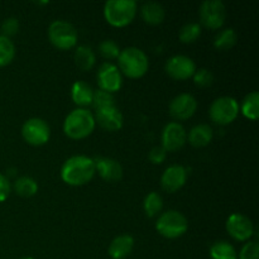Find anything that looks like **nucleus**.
I'll return each instance as SVG.
<instances>
[{"label":"nucleus","mask_w":259,"mask_h":259,"mask_svg":"<svg viewBox=\"0 0 259 259\" xmlns=\"http://www.w3.org/2000/svg\"><path fill=\"white\" fill-rule=\"evenodd\" d=\"M95 174L96 167L94 158L83 154L70 157L61 167V179L71 186H82L88 184Z\"/></svg>","instance_id":"1"},{"label":"nucleus","mask_w":259,"mask_h":259,"mask_svg":"<svg viewBox=\"0 0 259 259\" xmlns=\"http://www.w3.org/2000/svg\"><path fill=\"white\" fill-rule=\"evenodd\" d=\"M95 125V116L89 109L76 108L65 118L63 132L72 139H82L93 133Z\"/></svg>","instance_id":"2"},{"label":"nucleus","mask_w":259,"mask_h":259,"mask_svg":"<svg viewBox=\"0 0 259 259\" xmlns=\"http://www.w3.org/2000/svg\"><path fill=\"white\" fill-rule=\"evenodd\" d=\"M196 70L195 61L186 55L172 56L166 61V65H164V71L167 75L176 80H186L194 76Z\"/></svg>","instance_id":"11"},{"label":"nucleus","mask_w":259,"mask_h":259,"mask_svg":"<svg viewBox=\"0 0 259 259\" xmlns=\"http://www.w3.org/2000/svg\"><path fill=\"white\" fill-rule=\"evenodd\" d=\"M94 89L82 80L75 81L71 88V98L78 106H88L93 103Z\"/></svg>","instance_id":"20"},{"label":"nucleus","mask_w":259,"mask_h":259,"mask_svg":"<svg viewBox=\"0 0 259 259\" xmlns=\"http://www.w3.org/2000/svg\"><path fill=\"white\" fill-rule=\"evenodd\" d=\"M10 191H12V185L7 176L0 174V202L5 201L9 197Z\"/></svg>","instance_id":"36"},{"label":"nucleus","mask_w":259,"mask_h":259,"mask_svg":"<svg viewBox=\"0 0 259 259\" xmlns=\"http://www.w3.org/2000/svg\"><path fill=\"white\" fill-rule=\"evenodd\" d=\"M162 207H163V200L158 192L152 191L148 195H146L143 201V209L147 217H157L162 211Z\"/></svg>","instance_id":"27"},{"label":"nucleus","mask_w":259,"mask_h":259,"mask_svg":"<svg viewBox=\"0 0 259 259\" xmlns=\"http://www.w3.org/2000/svg\"><path fill=\"white\" fill-rule=\"evenodd\" d=\"M225 227H227V232L229 233L230 237L239 242L249 240L254 233L252 220L242 212H233L232 215H229L227 223H225Z\"/></svg>","instance_id":"12"},{"label":"nucleus","mask_w":259,"mask_h":259,"mask_svg":"<svg viewBox=\"0 0 259 259\" xmlns=\"http://www.w3.org/2000/svg\"><path fill=\"white\" fill-rule=\"evenodd\" d=\"M162 147L167 152H174L184 147L187 141V132L179 121H169L164 125L161 134Z\"/></svg>","instance_id":"13"},{"label":"nucleus","mask_w":259,"mask_h":259,"mask_svg":"<svg viewBox=\"0 0 259 259\" xmlns=\"http://www.w3.org/2000/svg\"><path fill=\"white\" fill-rule=\"evenodd\" d=\"M75 62L78 68L82 71H89L94 67L96 62L95 51L88 45H80L75 50Z\"/></svg>","instance_id":"22"},{"label":"nucleus","mask_w":259,"mask_h":259,"mask_svg":"<svg viewBox=\"0 0 259 259\" xmlns=\"http://www.w3.org/2000/svg\"><path fill=\"white\" fill-rule=\"evenodd\" d=\"M212 136L214 133H212L211 126L209 124L201 123L196 124L190 129L187 133V141L194 147H205L211 142Z\"/></svg>","instance_id":"19"},{"label":"nucleus","mask_w":259,"mask_h":259,"mask_svg":"<svg viewBox=\"0 0 259 259\" xmlns=\"http://www.w3.org/2000/svg\"><path fill=\"white\" fill-rule=\"evenodd\" d=\"M15 56V45L9 37L0 34V66L9 65Z\"/></svg>","instance_id":"29"},{"label":"nucleus","mask_w":259,"mask_h":259,"mask_svg":"<svg viewBox=\"0 0 259 259\" xmlns=\"http://www.w3.org/2000/svg\"><path fill=\"white\" fill-rule=\"evenodd\" d=\"M96 80H98L100 90L108 91L111 94L120 90L121 85H123V76H121L120 70L115 63L110 62V61L101 63L98 70Z\"/></svg>","instance_id":"10"},{"label":"nucleus","mask_w":259,"mask_h":259,"mask_svg":"<svg viewBox=\"0 0 259 259\" xmlns=\"http://www.w3.org/2000/svg\"><path fill=\"white\" fill-rule=\"evenodd\" d=\"M239 110L242 111L243 115L247 116L250 120H255L259 115V94L258 91H252L247 94L243 99L242 105L239 106Z\"/></svg>","instance_id":"24"},{"label":"nucleus","mask_w":259,"mask_h":259,"mask_svg":"<svg viewBox=\"0 0 259 259\" xmlns=\"http://www.w3.org/2000/svg\"><path fill=\"white\" fill-rule=\"evenodd\" d=\"M187 180V171L181 164H171L161 176V185L166 191L175 192L181 189Z\"/></svg>","instance_id":"15"},{"label":"nucleus","mask_w":259,"mask_h":259,"mask_svg":"<svg viewBox=\"0 0 259 259\" xmlns=\"http://www.w3.org/2000/svg\"><path fill=\"white\" fill-rule=\"evenodd\" d=\"M157 232L164 238L175 239L182 237L189 229V220L177 210H167L161 212L156 222Z\"/></svg>","instance_id":"5"},{"label":"nucleus","mask_w":259,"mask_h":259,"mask_svg":"<svg viewBox=\"0 0 259 259\" xmlns=\"http://www.w3.org/2000/svg\"><path fill=\"white\" fill-rule=\"evenodd\" d=\"M95 121L104 128L105 131L115 132L121 129L124 123V118L121 111L114 106H108V108L99 109L95 113Z\"/></svg>","instance_id":"16"},{"label":"nucleus","mask_w":259,"mask_h":259,"mask_svg":"<svg viewBox=\"0 0 259 259\" xmlns=\"http://www.w3.org/2000/svg\"><path fill=\"white\" fill-rule=\"evenodd\" d=\"M141 14L144 22L148 24H159L166 17L163 5L158 2H146L141 7Z\"/></svg>","instance_id":"21"},{"label":"nucleus","mask_w":259,"mask_h":259,"mask_svg":"<svg viewBox=\"0 0 259 259\" xmlns=\"http://www.w3.org/2000/svg\"><path fill=\"white\" fill-rule=\"evenodd\" d=\"M22 136L32 146H42L50 141L51 126L45 119L30 118L23 123Z\"/></svg>","instance_id":"9"},{"label":"nucleus","mask_w":259,"mask_h":259,"mask_svg":"<svg viewBox=\"0 0 259 259\" xmlns=\"http://www.w3.org/2000/svg\"><path fill=\"white\" fill-rule=\"evenodd\" d=\"M197 109V100L192 94L181 93L175 96L168 105L169 114L176 120H186L191 118Z\"/></svg>","instance_id":"14"},{"label":"nucleus","mask_w":259,"mask_h":259,"mask_svg":"<svg viewBox=\"0 0 259 259\" xmlns=\"http://www.w3.org/2000/svg\"><path fill=\"white\" fill-rule=\"evenodd\" d=\"M96 171L108 182H116L123 177V167L119 161L109 157H96L94 158Z\"/></svg>","instance_id":"17"},{"label":"nucleus","mask_w":259,"mask_h":259,"mask_svg":"<svg viewBox=\"0 0 259 259\" xmlns=\"http://www.w3.org/2000/svg\"><path fill=\"white\" fill-rule=\"evenodd\" d=\"M238 34L233 28H225L220 30L214 38V46L220 51H227L237 43Z\"/></svg>","instance_id":"26"},{"label":"nucleus","mask_w":259,"mask_h":259,"mask_svg":"<svg viewBox=\"0 0 259 259\" xmlns=\"http://www.w3.org/2000/svg\"><path fill=\"white\" fill-rule=\"evenodd\" d=\"M118 67L120 72L132 78L142 77L148 71L149 60L147 53L138 47H125L118 56Z\"/></svg>","instance_id":"3"},{"label":"nucleus","mask_w":259,"mask_h":259,"mask_svg":"<svg viewBox=\"0 0 259 259\" xmlns=\"http://www.w3.org/2000/svg\"><path fill=\"white\" fill-rule=\"evenodd\" d=\"M259 244L257 240H248L240 249L238 259H258Z\"/></svg>","instance_id":"33"},{"label":"nucleus","mask_w":259,"mask_h":259,"mask_svg":"<svg viewBox=\"0 0 259 259\" xmlns=\"http://www.w3.org/2000/svg\"><path fill=\"white\" fill-rule=\"evenodd\" d=\"M200 23L210 29H219L227 18V8L222 0H205L199 8Z\"/></svg>","instance_id":"8"},{"label":"nucleus","mask_w":259,"mask_h":259,"mask_svg":"<svg viewBox=\"0 0 259 259\" xmlns=\"http://www.w3.org/2000/svg\"><path fill=\"white\" fill-rule=\"evenodd\" d=\"M2 30L3 35H5V37L10 38V35L17 34L18 30H19V20L15 17L7 18V19H4V22L2 23Z\"/></svg>","instance_id":"34"},{"label":"nucleus","mask_w":259,"mask_h":259,"mask_svg":"<svg viewBox=\"0 0 259 259\" xmlns=\"http://www.w3.org/2000/svg\"><path fill=\"white\" fill-rule=\"evenodd\" d=\"M136 0H108L104 4V17L114 27H125L137 14Z\"/></svg>","instance_id":"4"},{"label":"nucleus","mask_w":259,"mask_h":259,"mask_svg":"<svg viewBox=\"0 0 259 259\" xmlns=\"http://www.w3.org/2000/svg\"><path fill=\"white\" fill-rule=\"evenodd\" d=\"M93 106L95 108V110L99 109L108 108V106H114L115 105V99L111 93L108 91H104L98 89V90H94V96H93Z\"/></svg>","instance_id":"30"},{"label":"nucleus","mask_w":259,"mask_h":259,"mask_svg":"<svg viewBox=\"0 0 259 259\" xmlns=\"http://www.w3.org/2000/svg\"><path fill=\"white\" fill-rule=\"evenodd\" d=\"M167 157V151L162 146H154L153 148L149 151L148 153V159L152 163H162V162L166 159Z\"/></svg>","instance_id":"35"},{"label":"nucleus","mask_w":259,"mask_h":259,"mask_svg":"<svg viewBox=\"0 0 259 259\" xmlns=\"http://www.w3.org/2000/svg\"><path fill=\"white\" fill-rule=\"evenodd\" d=\"M134 248V238L129 234H121L111 240L108 253L113 259H124L128 257Z\"/></svg>","instance_id":"18"},{"label":"nucleus","mask_w":259,"mask_h":259,"mask_svg":"<svg viewBox=\"0 0 259 259\" xmlns=\"http://www.w3.org/2000/svg\"><path fill=\"white\" fill-rule=\"evenodd\" d=\"M99 52L106 60H115L120 53V47L113 39H104L99 43Z\"/></svg>","instance_id":"31"},{"label":"nucleus","mask_w":259,"mask_h":259,"mask_svg":"<svg viewBox=\"0 0 259 259\" xmlns=\"http://www.w3.org/2000/svg\"><path fill=\"white\" fill-rule=\"evenodd\" d=\"M77 37L76 28L67 20H53L48 27V38L51 43L60 50H70L75 47Z\"/></svg>","instance_id":"6"},{"label":"nucleus","mask_w":259,"mask_h":259,"mask_svg":"<svg viewBox=\"0 0 259 259\" xmlns=\"http://www.w3.org/2000/svg\"><path fill=\"white\" fill-rule=\"evenodd\" d=\"M19 259H34V258H32V257H22V258H19Z\"/></svg>","instance_id":"37"},{"label":"nucleus","mask_w":259,"mask_h":259,"mask_svg":"<svg viewBox=\"0 0 259 259\" xmlns=\"http://www.w3.org/2000/svg\"><path fill=\"white\" fill-rule=\"evenodd\" d=\"M194 81L200 88H207L214 82V73L207 68H199L195 71Z\"/></svg>","instance_id":"32"},{"label":"nucleus","mask_w":259,"mask_h":259,"mask_svg":"<svg viewBox=\"0 0 259 259\" xmlns=\"http://www.w3.org/2000/svg\"><path fill=\"white\" fill-rule=\"evenodd\" d=\"M201 35V24L197 22H187L181 27L179 38L184 43H192Z\"/></svg>","instance_id":"28"},{"label":"nucleus","mask_w":259,"mask_h":259,"mask_svg":"<svg viewBox=\"0 0 259 259\" xmlns=\"http://www.w3.org/2000/svg\"><path fill=\"white\" fill-rule=\"evenodd\" d=\"M239 114V103L233 96H219L209 108V115L214 123L225 125L237 119Z\"/></svg>","instance_id":"7"},{"label":"nucleus","mask_w":259,"mask_h":259,"mask_svg":"<svg viewBox=\"0 0 259 259\" xmlns=\"http://www.w3.org/2000/svg\"><path fill=\"white\" fill-rule=\"evenodd\" d=\"M209 254L211 259H238L237 250L227 240H217L210 247Z\"/></svg>","instance_id":"23"},{"label":"nucleus","mask_w":259,"mask_h":259,"mask_svg":"<svg viewBox=\"0 0 259 259\" xmlns=\"http://www.w3.org/2000/svg\"><path fill=\"white\" fill-rule=\"evenodd\" d=\"M13 189L19 196L30 197L37 194L38 184L34 179L29 176H22L17 179L13 184Z\"/></svg>","instance_id":"25"}]
</instances>
